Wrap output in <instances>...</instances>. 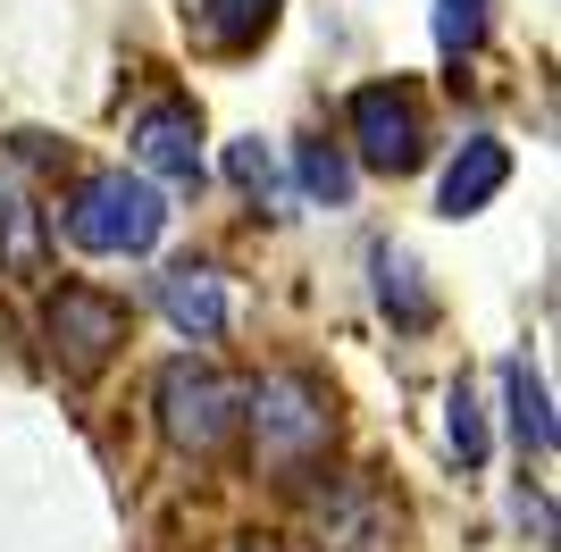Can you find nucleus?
Here are the masks:
<instances>
[{"label":"nucleus","instance_id":"3","mask_svg":"<svg viewBox=\"0 0 561 552\" xmlns=\"http://www.w3.org/2000/svg\"><path fill=\"white\" fill-rule=\"evenodd\" d=\"M151 411H160V436L176 444V452L210 460V452H227V436L243 427V393H234V377H218L210 360H168L160 386H151Z\"/></svg>","mask_w":561,"mask_h":552},{"label":"nucleus","instance_id":"14","mask_svg":"<svg viewBox=\"0 0 561 552\" xmlns=\"http://www.w3.org/2000/svg\"><path fill=\"white\" fill-rule=\"evenodd\" d=\"M227 176L234 184H243V193H252V202L260 209H277V218H285V209H294V184H285V168H277V151H268V142H234V151H227Z\"/></svg>","mask_w":561,"mask_h":552},{"label":"nucleus","instance_id":"10","mask_svg":"<svg viewBox=\"0 0 561 552\" xmlns=\"http://www.w3.org/2000/svg\"><path fill=\"white\" fill-rule=\"evenodd\" d=\"M0 276H18V285L50 276V227L25 193H0Z\"/></svg>","mask_w":561,"mask_h":552},{"label":"nucleus","instance_id":"12","mask_svg":"<svg viewBox=\"0 0 561 552\" xmlns=\"http://www.w3.org/2000/svg\"><path fill=\"white\" fill-rule=\"evenodd\" d=\"M377 310L394 326H427L436 319V294L420 285V260L411 252H377Z\"/></svg>","mask_w":561,"mask_h":552},{"label":"nucleus","instance_id":"4","mask_svg":"<svg viewBox=\"0 0 561 552\" xmlns=\"http://www.w3.org/2000/svg\"><path fill=\"white\" fill-rule=\"evenodd\" d=\"M43 344H50V360H59V377L84 386V377H101V368L117 360V344H126V301H117L110 285H84V276L50 285Z\"/></svg>","mask_w":561,"mask_h":552},{"label":"nucleus","instance_id":"18","mask_svg":"<svg viewBox=\"0 0 561 552\" xmlns=\"http://www.w3.org/2000/svg\"><path fill=\"white\" fill-rule=\"evenodd\" d=\"M243 552H268V544H243Z\"/></svg>","mask_w":561,"mask_h":552},{"label":"nucleus","instance_id":"13","mask_svg":"<svg viewBox=\"0 0 561 552\" xmlns=\"http://www.w3.org/2000/svg\"><path fill=\"white\" fill-rule=\"evenodd\" d=\"M294 184H302L310 202L344 209V202H352V184H360V168H352L344 142H302V160H294Z\"/></svg>","mask_w":561,"mask_h":552},{"label":"nucleus","instance_id":"9","mask_svg":"<svg viewBox=\"0 0 561 552\" xmlns=\"http://www.w3.org/2000/svg\"><path fill=\"white\" fill-rule=\"evenodd\" d=\"M503 411H512V444L528 460H553V393L528 360H503Z\"/></svg>","mask_w":561,"mask_h":552},{"label":"nucleus","instance_id":"1","mask_svg":"<svg viewBox=\"0 0 561 552\" xmlns=\"http://www.w3.org/2000/svg\"><path fill=\"white\" fill-rule=\"evenodd\" d=\"M59 234L93 260H142L168 234V193L151 176H135V168H93V176L68 184Z\"/></svg>","mask_w":561,"mask_h":552},{"label":"nucleus","instance_id":"7","mask_svg":"<svg viewBox=\"0 0 561 552\" xmlns=\"http://www.w3.org/2000/svg\"><path fill=\"white\" fill-rule=\"evenodd\" d=\"M503 184H512V142L503 135H469L445 160V176H436V209H445V218H478Z\"/></svg>","mask_w":561,"mask_h":552},{"label":"nucleus","instance_id":"16","mask_svg":"<svg viewBox=\"0 0 561 552\" xmlns=\"http://www.w3.org/2000/svg\"><path fill=\"white\" fill-rule=\"evenodd\" d=\"M445 436H453V452H461L469 469L486 460V418H478V393H469V386L445 393Z\"/></svg>","mask_w":561,"mask_h":552},{"label":"nucleus","instance_id":"2","mask_svg":"<svg viewBox=\"0 0 561 552\" xmlns=\"http://www.w3.org/2000/svg\"><path fill=\"white\" fill-rule=\"evenodd\" d=\"M243 427H252L260 460L268 469H310L335 436V411H328V386L310 368H268L252 393H243Z\"/></svg>","mask_w":561,"mask_h":552},{"label":"nucleus","instance_id":"17","mask_svg":"<svg viewBox=\"0 0 561 552\" xmlns=\"http://www.w3.org/2000/svg\"><path fill=\"white\" fill-rule=\"evenodd\" d=\"M18 344H25V335H18V310H9V301H0V368L18 360Z\"/></svg>","mask_w":561,"mask_h":552},{"label":"nucleus","instance_id":"15","mask_svg":"<svg viewBox=\"0 0 561 552\" xmlns=\"http://www.w3.org/2000/svg\"><path fill=\"white\" fill-rule=\"evenodd\" d=\"M478 43H486V0H436V50L469 59Z\"/></svg>","mask_w":561,"mask_h":552},{"label":"nucleus","instance_id":"6","mask_svg":"<svg viewBox=\"0 0 561 552\" xmlns=\"http://www.w3.org/2000/svg\"><path fill=\"white\" fill-rule=\"evenodd\" d=\"M126 151H135V176L202 184V110H193V101H151V110L126 126Z\"/></svg>","mask_w":561,"mask_h":552},{"label":"nucleus","instance_id":"5","mask_svg":"<svg viewBox=\"0 0 561 552\" xmlns=\"http://www.w3.org/2000/svg\"><path fill=\"white\" fill-rule=\"evenodd\" d=\"M352 168H377V176H411L427 160V117L402 84H360L352 92Z\"/></svg>","mask_w":561,"mask_h":552},{"label":"nucleus","instance_id":"11","mask_svg":"<svg viewBox=\"0 0 561 552\" xmlns=\"http://www.w3.org/2000/svg\"><path fill=\"white\" fill-rule=\"evenodd\" d=\"M277 9H285V0H193V34L234 59V50H252L260 34L277 25Z\"/></svg>","mask_w":561,"mask_h":552},{"label":"nucleus","instance_id":"8","mask_svg":"<svg viewBox=\"0 0 561 552\" xmlns=\"http://www.w3.org/2000/svg\"><path fill=\"white\" fill-rule=\"evenodd\" d=\"M160 310H168L176 335L218 344V335H227V276H218L210 260H176V268L160 276Z\"/></svg>","mask_w":561,"mask_h":552}]
</instances>
